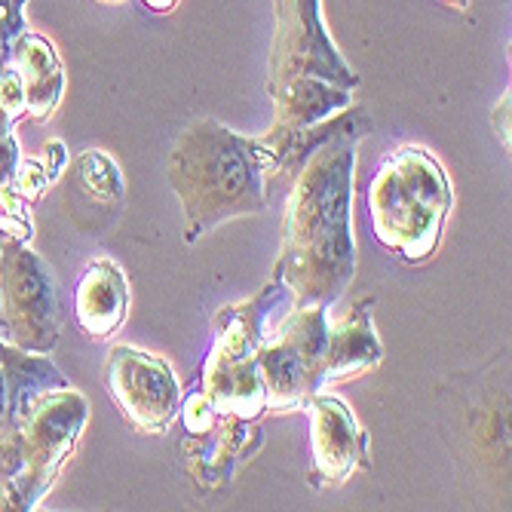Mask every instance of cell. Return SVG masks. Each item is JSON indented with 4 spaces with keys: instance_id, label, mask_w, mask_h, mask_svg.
I'll list each match as a JSON object with an SVG mask.
<instances>
[{
    "instance_id": "obj_1",
    "label": "cell",
    "mask_w": 512,
    "mask_h": 512,
    "mask_svg": "<svg viewBox=\"0 0 512 512\" xmlns=\"http://www.w3.org/2000/svg\"><path fill=\"white\" fill-rule=\"evenodd\" d=\"M368 132V114L353 108L347 123L332 138H325L292 175L283 215V246L273 267V279L286 286L292 307H332L353 283V172L359 142Z\"/></svg>"
},
{
    "instance_id": "obj_2",
    "label": "cell",
    "mask_w": 512,
    "mask_h": 512,
    "mask_svg": "<svg viewBox=\"0 0 512 512\" xmlns=\"http://www.w3.org/2000/svg\"><path fill=\"white\" fill-rule=\"evenodd\" d=\"M353 89H359V74L335 50V40L322 25L319 0H276L267 71L276 114L270 132L261 138L273 154V172L279 154L295 138L353 105Z\"/></svg>"
},
{
    "instance_id": "obj_3",
    "label": "cell",
    "mask_w": 512,
    "mask_h": 512,
    "mask_svg": "<svg viewBox=\"0 0 512 512\" xmlns=\"http://www.w3.org/2000/svg\"><path fill=\"white\" fill-rule=\"evenodd\" d=\"M270 178H276L273 154L261 138H246L215 117L191 123L166 160V181L184 215V243H200L230 218L264 212Z\"/></svg>"
},
{
    "instance_id": "obj_4",
    "label": "cell",
    "mask_w": 512,
    "mask_h": 512,
    "mask_svg": "<svg viewBox=\"0 0 512 512\" xmlns=\"http://www.w3.org/2000/svg\"><path fill=\"white\" fill-rule=\"evenodd\" d=\"M89 421V402L71 384L34 393L0 433V512H31L71 460Z\"/></svg>"
},
{
    "instance_id": "obj_5",
    "label": "cell",
    "mask_w": 512,
    "mask_h": 512,
    "mask_svg": "<svg viewBox=\"0 0 512 512\" xmlns=\"http://www.w3.org/2000/svg\"><path fill=\"white\" fill-rule=\"evenodd\" d=\"M454 206L442 163L417 145L390 151L368 184V221L375 240L405 264L427 261Z\"/></svg>"
},
{
    "instance_id": "obj_6",
    "label": "cell",
    "mask_w": 512,
    "mask_h": 512,
    "mask_svg": "<svg viewBox=\"0 0 512 512\" xmlns=\"http://www.w3.org/2000/svg\"><path fill=\"white\" fill-rule=\"evenodd\" d=\"M289 301L279 279L240 304H224L212 316V350L203 365L200 393L221 414L255 421L264 414V384L258 356L267 335V319Z\"/></svg>"
},
{
    "instance_id": "obj_7",
    "label": "cell",
    "mask_w": 512,
    "mask_h": 512,
    "mask_svg": "<svg viewBox=\"0 0 512 512\" xmlns=\"http://www.w3.org/2000/svg\"><path fill=\"white\" fill-rule=\"evenodd\" d=\"M329 307L304 304L292 307L261 347L258 368L264 384V414H292L325 390V353H329Z\"/></svg>"
},
{
    "instance_id": "obj_8",
    "label": "cell",
    "mask_w": 512,
    "mask_h": 512,
    "mask_svg": "<svg viewBox=\"0 0 512 512\" xmlns=\"http://www.w3.org/2000/svg\"><path fill=\"white\" fill-rule=\"evenodd\" d=\"M0 316L7 341L25 353L50 356L62 338V295L53 267L28 243L0 240Z\"/></svg>"
},
{
    "instance_id": "obj_9",
    "label": "cell",
    "mask_w": 512,
    "mask_h": 512,
    "mask_svg": "<svg viewBox=\"0 0 512 512\" xmlns=\"http://www.w3.org/2000/svg\"><path fill=\"white\" fill-rule=\"evenodd\" d=\"M178 411L184 417V470L203 494L224 491L237 479L243 463L264 448V433L252 427V421L215 411L200 390L181 399Z\"/></svg>"
},
{
    "instance_id": "obj_10",
    "label": "cell",
    "mask_w": 512,
    "mask_h": 512,
    "mask_svg": "<svg viewBox=\"0 0 512 512\" xmlns=\"http://www.w3.org/2000/svg\"><path fill=\"white\" fill-rule=\"evenodd\" d=\"M105 387L120 405L126 424L145 436L166 433L184 399L172 365L129 344L111 347L105 365Z\"/></svg>"
},
{
    "instance_id": "obj_11",
    "label": "cell",
    "mask_w": 512,
    "mask_h": 512,
    "mask_svg": "<svg viewBox=\"0 0 512 512\" xmlns=\"http://www.w3.org/2000/svg\"><path fill=\"white\" fill-rule=\"evenodd\" d=\"M310 414V451H313V488H338L356 470L371 467L368 433L344 399L332 393H313L304 408Z\"/></svg>"
},
{
    "instance_id": "obj_12",
    "label": "cell",
    "mask_w": 512,
    "mask_h": 512,
    "mask_svg": "<svg viewBox=\"0 0 512 512\" xmlns=\"http://www.w3.org/2000/svg\"><path fill=\"white\" fill-rule=\"evenodd\" d=\"M129 313V279L111 258L89 261L74 286V319L92 341H108Z\"/></svg>"
},
{
    "instance_id": "obj_13",
    "label": "cell",
    "mask_w": 512,
    "mask_h": 512,
    "mask_svg": "<svg viewBox=\"0 0 512 512\" xmlns=\"http://www.w3.org/2000/svg\"><path fill=\"white\" fill-rule=\"evenodd\" d=\"M68 178H71L74 221L80 215H89L80 230H89V234H105V230H111L120 221L123 200H126L123 172L114 163V157H108L105 151H83L71 163Z\"/></svg>"
},
{
    "instance_id": "obj_14",
    "label": "cell",
    "mask_w": 512,
    "mask_h": 512,
    "mask_svg": "<svg viewBox=\"0 0 512 512\" xmlns=\"http://www.w3.org/2000/svg\"><path fill=\"white\" fill-rule=\"evenodd\" d=\"M375 298L356 301L344 319L329 322V353H325V387L368 375L384 362V344L375 329Z\"/></svg>"
},
{
    "instance_id": "obj_15",
    "label": "cell",
    "mask_w": 512,
    "mask_h": 512,
    "mask_svg": "<svg viewBox=\"0 0 512 512\" xmlns=\"http://www.w3.org/2000/svg\"><path fill=\"white\" fill-rule=\"evenodd\" d=\"M59 384H68V378L43 353H25L0 338V433L34 393Z\"/></svg>"
},
{
    "instance_id": "obj_16",
    "label": "cell",
    "mask_w": 512,
    "mask_h": 512,
    "mask_svg": "<svg viewBox=\"0 0 512 512\" xmlns=\"http://www.w3.org/2000/svg\"><path fill=\"white\" fill-rule=\"evenodd\" d=\"M28 0H0V135L16 132L28 120V92L19 65V43L25 25Z\"/></svg>"
},
{
    "instance_id": "obj_17",
    "label": "cell",
    "mask_w": 512,
    "mask_h": 512,
    "mask_svg": "<svg viewBox=\"0 0 512 512\" xmlns=\"http://www.w3.org/2000/svg\"><path fill=\"white\" fill-rule=\"evenodd\" d=\"M494 129H497V138L509 148V92L497 102L494 108Z\"/></svg>"
},
{
    "instance_id": "obj_18",
    "label": "cell",
    "mask_w": 512,
    "mask_h": 512,
    "mask_svg": "<svg viewBox=\"0 0 512 512\" xmlns=\"http://www.w3.org/2000/svg\"><path fill=\"white\" fill-rule=\"evenodd\" d=\"M175 4H178V0H145V7L154 10V13H169Z\"/></svg>"
},
{
    "instance_id": "obj_19",
    "label": "cell",
    "mask_w": 512,
    "mask_h": 512,
    "mask_svg": "<svg viewBox=\"0 0 512 512\" xmlns=\"http://www.w3.org/2000/svg\"><path fill=\"white\" fill-rule=\"evenodd\" d=\"M445 4H451V7H457V10H467V7H470V0H445Z\"/></svg>"
},
{
    "instance_id": "obj_20",
    "label": "cell",
    "mask_w": 512,
    "mask_h": 512,
    "mask_svg": "<svg viewBox=\"0 0 512 512\" xmlns=\"http://www.w3.org/2000/svg\"><path fill=\"white\" fill-rule=\"evenodd\" d=\"M102 4H120V0H102Z\"/></svg>"
},
{
    "instance_id": "obj_21",
    "label": "cell",
    "mask_w": 512,
    "mask_h": 512,
    "mask_svg": "<svg viewBox=\"0 0 512 512\" xmlns=\"http://www.w3.org/2000/svg\"><path fill=\"white\" fill-rule=\"evenodd\" d=\"M0 240H4V234H0Z\"/></svg>"
}]
</instances>
